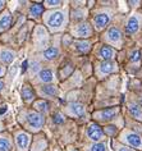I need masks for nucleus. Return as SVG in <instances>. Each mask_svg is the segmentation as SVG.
Here are the masks:
<instances>
[{
    "label": "nucleus",
    "instance_id": "f257e3e1",
    "mask_svg": "<svg viewBox=\"0 0 142 151\" xmlns=\"http://www.w3.org/2000/svg\"><path fill=\"white\" fill-rule=\"evenodd\" d=\"M47 26L53 29H59L64 22V13L63 12H54L47 17Z\"/></svg>",
    "mask_w": 142,
    "mask_h": 151
},
{
    "label": "nucleus",
    "instance_id": "f03ea898",
    "mask_svg": "<svg viewBox=\"0 0 142 151\" xmlns=\"http://www.w3.org/2000/svg\"><path fill=\"white\" fill-rule=\"evenodd\" d=\"M124 141L136 149H142V137H140L134 132H126L124 133Z\"/></svg>",
    "mask_w": 142,
    "mask_h": 151
},
{
    "label": "nucleus",
    "instance_id": "7ed1b4c3",
    "mask_svg": "<svg viewBox=\"0 0 142 151\" xmlns=\"http://www.w3.org/2000/svg\"><path fill=\"white\" fill-rule=\"evenodd\" d=\"M87 136L93 141H100L101 138H104V132L98 124H90L87 129Z\"/></svg>",
    "mask_w": 142,
    "mask_h": 151
},
{
    "label": "nucleus",
    "instance_id": "20e7f679",
    "mask_svg": "<svg viewBox=\"0 0 142 151\" xmlns=\"http://www.w3.org/2000/svg\"><path fill=\"white\" fill-rule=\"evenodd\" d=\"M109 21H110V14H108V13H100L93 18L95 27H96V29H99V31L105 27V26L109 23Z\"/></svg>",
    "mask_w": 142,
    "mask_h": 151
},
{
    "label": "nucleus",
    "instance_id": "39448f33",
    "mask_svg": "<svg viewBox=\"0 0 142 151\" xmlns=\"http://www.w3.org/2000/svg\"><path fill=\"white\" fill-rule=\"evenodd\" d=\"M27 120L32 128H40L44 124V116L41 114H37V113H29Z\"/></svg>",
    "mask_w": 142,
    "mask_h": 151
},
{
    "label": "nucleus",
    "instance_id": "423d86ee",
    "mask_svg": "<svg viewBox=\"0 0 142 151\" xmlns=\"http://www.w3.org/2000/svg\"><path fill=\"white\" fill-rule=\"evenodd\" d=\"M119 109L118 108H111V109H106V110H101V111H98L93 114V116H96L98 119L100 120H109L111 119L113 116L117 114Z\"/></svg>",
    "mask_w": 142,
    "mask_h": 151
},
{
    "label": "nucleus",
    "instance_id": "0eeeda50",
    "mask_svg": "<svg viewBox=\"0 0 142 151\" xmlns=\"http://www.w3.org/2000/svg\"><path fill=\"white\" fill-rule=\"evenodd\" d=\"M140 28V18L138 17H131L126 24V32L127 33H134Z\"/></svg>",
    "mask_w": 142,
    "mask_h": 151
},
{
    "label": "nucleus",
    "instance_id": "6e6552de",
    "mask_svg": "<svg viewBox=\"0 0 142 151\" xmlns=\"http://www.w3.org/2000/svg\"><path fill=\"white\" fill-rule=\"evenodd\" d=\"M91 32H92V29L87 23L78 24L76 27V29L73 31V33H76V36H78V37H87V36L91 35Z\"/></svg>",
    "mask_w": 142,
    "mask_h": 151
},
{
    "label": "nucleus",
    "instance_id": "1a4fd4ad",
    "mask_svg": "<svg viewBox=\"0 0 142 151\" xmlns=\"http://www.w3.org/2000/svg\"><path fill=\"white\" fill-rule=\"evenodd\" d=\"M108 40L111 41L113 44L120 42V40H122V33H120V31H119V28H117V27L110 28L109 31H108Z\"/></svg>",
    "mask_w": 142,
    "mask_h": 151
},
{
    "label": "nucleus",
    "instance_id": "9d476101",
    "mask_svg": "<svg viewBox=\"0 0 142 151\" xmlns=\"http://www.w3.org/2000/svg\"><path fill=\"white\" fill-rule=\"evenodd\" d=\"M99 56L101 59H105V62H108V60L114 56V50L110 46H108V45H104L99 51Z\"/></svg>",
    "mask_w": 142,
    "mask_h": 151
},
{
    "label": "nucleus",
    "instance_id": "9b49d317",
    "mask_svg": "<svg viewBox=\"0 0 142 151\" xmlns=\"http://www.w3.org/2000/svg\"><path fill=\"white\" fill-rule=\"evenodd\" d=\"M17 143L21 149H27V146L29 143V136L27 133H23V132H22V133H19L17 136Z\"/></svg>",
    "mask_w": 142,
    "mask_h": 151
},
{
    "label": "nucleus",
    "instance_id": "f8f14e48",
    "mask_svg": "<svg viewBox=\"0 0 142 151\" xmlns=\"http://www.w3.org/2000/svg\"><path fill=\"white\" fill-rule=\"evenodd\" d=\"M10 22H12V17H10V14L8 12L3 14V16L0 17V31H4V29L9 28Z\"/></svg>",
    "mask_w": 142,
    "mask_h": 151
},
{
    "label": "nucleus",
    "instance_id": "ddd939ff",
    "mask_svg": "<svg viewBox=\"0 0 142 151\" xmlns=\"http://www.w3.org/2000/svg\"><path fill=\"white\" fill-rule=\"evenodd\" d=\"M129 113H131V115L134 116L136 119L142 120V108L140 106V105L131 104L129 105Z\"/></svg>",
    "mask_w": 142,
    "mask_h": 151
},
{
    "label": "nucleus",
    "instance_id": "4468645a",
    "mask_svg": "<svg viewBox=\"0 0 142 151\" xmlns=\"http://www.w3.org/2000/svg\"><path fill=\"white\" fill-rule=\"evenodd\" d=\"M22 97H23L24 101H29L33 100V97H35V92H33V90L29 87V86H24L23 88H22Z\"/></svg>",
    "mask_w": 142,
    "mask_h": 151
},
{
    "label": "nucleus",
    "instance_id": "2eb2a0df",
    "mask_svg": "<svg viewBox=\"0 0 142 151\" xmlns=\"http://www.w3.org/2000/svg\"><path fill=\"white\" fill-rule=\"evenodd\" d=\"M100 69H101V72L103 73H111V72H114L115 69H117V67H115V63H113V62H104V63H101V65H100Z\"/></svg>",
    "mask_w": 142,
    "mask_h": 151
},
{
    "label": "nucleus",
    "instance_id": "dca6fc26",
    "mask_svg": "<svg viewBox=\"0 0 142 151\" xmlns=\"http://www.w3.org/2000/svg\"><path fill=\"white\" fill-rule=\"evenodd\" d=\"M14 58H16V55H14V52L10 51V50H3L0 52V59H1L4 63H12L14 60Z\"/></svg>",
    "mask_w": 142,
    "mask_h": 151
},
{
    "label": "nucleus",
    "instance_id": "f3484780",
    "mask_svg": "<svg viewBox=\"0 0 142 151\" xmlns=\"http://www.w3.org/2000/svg\"><path fill=\"white\" fill-rule=\"evenodd\" d=\"M54 78V74L50 69H44L40 72V80L42 82H51Z\"/></svg>",
    "mask_w": 142,
    "mask_h": 151
},
{
    "label": "nucleus",
    "instance_id": "a211bd4d",
    "mask_svg": "<svg viewBox=\"0 0 142 151\" xmlns=\"http://www.w3.org/2000/svg\"><path fill=\"white\" fill-rule=\"evenodd\" d=\"M42 10H44V5L40 4V3H35V4L29 8V13L35 17H39L40 14L42 13Z\"/></svg>",
    "mask_w": 142,
    "mask_h": 151
},
{
    "label": "nucleus",
    "instance_id": "6ab92c4d",
    "mask_svg": "<svg viewBox=\"0 0 142 151\" xmlns=\"http://www.w3.org/2000/svg\"><path fill=\"white\" fill-rule=\"evenodd\" d=\"M41 91L47 96H55L58 93V88L53 85H47V86H44V87L41 88Z\"/></svg>",
    "mask_w": 142,
    "mask_h": 151
},
{
    "label": "nucleus",
    "instance_id": "aec40b11",
    "mask_svg": "<svg viewBox=\"0 0 142 151\" xmlns=\"http://www.w3.org/2000/svg\"><path fill=\"white\" fill-rule=\"evenodd\" d=\"M70 111H72L74 115H82L85 113V106L82 104H78V103L72 104L70 105Z\"/></svg>",
    "mask_w": 142,
    "mask_h": 151
},
{
    "label": "nucleus",
    "instance_id": "412c9836",
    "mask_svg": "<svg viewBox=\"0 0 142 151\" xmlns=\"http://www.w3.org/2000/svg\"><path fill=\"white\" fill-rule=\"evenodd\" d=\"M58 49L57 47H50V49H47L46 51L44 52V55H45V58H46L47 60H51V59H55L58 56Z\"/></svg>",
    "mask_w": 142,
    "mask_h": 151
},
{
    "label": "nucleus",
    "instance_id": "4be33fe9",
    "mask_svg": "<svg viewBox=\"0 0 142 151\" xmlns=\"http://www.w3.org/2000/svg\"><path fill=\"white\" fill-rule=\"evenodd\" d=\"M76 49L81 52H87L90 50V44L88 42H85V41H81V42H76Z\"/></svg>",
    "mask_w": 142,
    "mask_h": 151
},
{
    "label": "nucleus",
    "instance_id": "5701e85b",
    "mask_svg": "<svg viewBox=\"0 0 142 151\" xmlns=\"http://www.w3.org/2000/svg\"><path fill=\"white\" fill-rule=\"evenodd\" d=\"M10 142L6 138H0V151H9Z\"/></svg>",
    "mask_w": 142,
    "mask_h": 151
},
{
    "label": "nucleus",
    "instance_id": "b1692460",
    "mask_svg": "<svg viewBox=\"0 0 142 151\" xmlns=\"http://www.w3.org/2000/svg\"><path fill=\"white\" fill-rule=\"evenodd\" d=\"M64 120H65V118L62 113H57V114H54V116H53V122L55 124H62V123H64Z\"/></svg>",
    "mask_w": 142,
    "mask_h": 151
},
{
    "label": "nucleus",
    "instance_id": "393cba45",
    "mask_svg": "<svg viewBox=\"0 0 142 151\" xmlns=\"http://www.w3.org/2000/svg\"><path fill=\"white\" fill-rule=\"evenodd\" d=\"M35 105H36L37 110H40V111H47V109H49L46 101H37Z\"/></svg>",
    "mask_w": 142,
    "mask_h": 151
},
{
    "label": "nucleus",
    "instance_id": "a878e982",
    "mask_svg": "<svg viewBox=\"0 0 142 151\" xmlns=\"http://www.w3.org/2000/svg\"><path fill=\"white\" fill-rule=\"evenodd\" d=\"M91 151H106L105 143H93L91 146Z\"/></svg>",
    "mask_w": 142,
    "mask_h": 151
},
{
    "label": "nucleus",
    "instance_id": "bb28decb",
    "mask_svg": "<svg viewBox=\"0 0 142 151\" xmlns=\"http://www.w3.org/2000/svg\"><path fill=\"white\" fill-rule=\"evenodd\" d=\"M131 60H132V62H138V60H140V50H134L132 52Z\"/></svg>",
    "mask_w": 142,
    "mask_h": 151
},
{
    "label": "nucleus",
    "instance_id": "cd10ccee",
    "mask_svg": "<svg viewBox=\"0 0 142 151\" xmlns=\"http://www.w3.org/2000/svg\"><path fill=\"white\" fill-rule=\"evenodd\" d=\"M46 4L49 6H53V5H59L60 4V1H46Z\"/></svg>",
    "mask_w": 142,
    "mask_h": 151
},
{
    "label": "nucleus",
    "instance_id": "c85d7f7f",
    "mask_svg": "<svg viewBox=\"0 0 142 151\" xmlns=\"http://www.w3.org/2000/svg\"><path fill=\"white\" fill-rule=\"evenodd\" d=\"M6 109H8V108H6V105H4V106L0 109V114H4V113L6 111Z\"/></svg>",
    "mask_w": 142,
    "mask_h": 151
},
{
    "label": "nucleus",
    "instance_id": "c756f323",
    "mask_svg": "<svg viewBox=\"0 0 142 151\" xmlns=\"http://www.w3.org/2000/svg\"><path fill=\"white\" fill-rule=\"evenodd\" d=\"M27 62H23V64H22V70H26V69H27Z\"/></svg>",
    "mask_w": 142,
    "mask_h": 151
},
{
    "label": "nucleus",
    "instance_id": "7c9ffc66",
    "mask_svg": "<svg viewBox=\"0 0 142 151\" xmlns=\"http://www.w3.org/2000/svg\"><path fill=\"white\" fill-rule=\"evenodd\" d=\"M119 151H133V150L128 149V147H120V149H119Z\"/></svg>",
    "mask_w": 142,
    "mask_h": 151
},
{
    "label": "nucleus",
    "instance_id": "2f4dec72",
    "mask_svg": "<svg viewBox=\"0 0 142 151\" xmlns=\"http://www.w3.org/2000/svg\"><path fill=\"white\" fill-rule=\"evenodd\" d=\"M3 87H4V83H3V81H0V91L3 90Z\"/></svg>",
    "mask_w": 142,
    "mask_h": 151
},
{
    "label": "nucleus",
    "instance_id": "473e14b6",
    "mask_svg": "<svg viewBox=\"0 0 142 151\" xmlns=\"http://www.w3.org/2000/svg\"><path fill=\"white\" fill-rule=\"evenodd\" d=\"M3 6H4V1H0V9H1Z\"/></svg>",
    "mask_w": 142,
    "mask_h": 151
},
{
    "label": "nucleus",
    "instance_id": "72a5a7b5",
    "mask_svg": "<svg viewBox=\"0 0 142 151\" xmlns=\"http://www.w3.org/2000/svg\"><path fill=\"white\" fill-rule=\"evenodd\" d=\"M3 72H4V70H3V69H1V67H0V74H1Z\"/></svg>",
    "mask_w": 142,
    "mask_h": 151
},
{
    "label": "nucleus",
    "instance_id": "f704fd0d",
    "mask_svg": "<svg viewBox=\"0 0 142 151\" xmlns=\"http://www.w3.org/2000/svg\"><path fill=\"white\" fill-rule=\"evenodd\" d=\"M72 151H78V150H72Z\"/></svg>",
    "mask_w": 142,
    "mask_h": 151
},
{
    "label": "nucleus",
    "instance_id": "c9c22d12",
    "mask_svg": "<svg viewBox=\"0 0 142 151\" xmlns=\"http://www.w3.org/2000/svg\"><path fill=\"white\" fill-rule=\"evenodd\" d=\"M141 103H142V99H141Z\"/></svg>",
    "mask_w": 142,
    "mask_h": 151
}]
</instances>
